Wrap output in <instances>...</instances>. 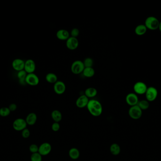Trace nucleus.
Returning a JSON list of instances; mask_svg holds the SVG:
<instances>
[{"mask_svg":"<svg viewBox=\"0 0 161 161\" xmlns=\"http://www.w3.org/2000/svg\"><path fill=\"white\" fill-rule=\"evenodd\" d=\"M87 108L90 113L93 116H99L103 112L102 106L101 103L95 99L89 100Z\"/></svg>","mask_w":161,"mask_h":161,"instance_id":"1","label":"nucleus"},{"mask_svg":"<svg viewBox=\"0 0 161 161\" xmlns=\"http://www.w3.org/2000/svg\"><path fill=\"white\" fill-rule=\"evenodd\" d=\"M159 24L160 22L156 17L153 16H150L146 19L144 25L147 29H149L151 30H155L159 28Z\"/></svg>","mask_w":161,"mask_h":161,"instance_id":"2","label":"nucleus"},{"mask_svg":"<svg viewBox=\"0 0 161 161\" xmlns=\"http://www.w3.org/2000/svg\"><path fill=\"white\" fill-rule=\"evenodd\" d=\"M129 115L133 120H138L142 115V111L138 105L131 106L128 111Z\"/></svg>","mask_w":161,"mask_h":161,"instance_id":"3","label":"nucleus"},{"mask_svg":"<svg viewBox=\"0 0 161 161\" xmlns=\"http://www.w3.org/2000/svg\"><path fill=\"white\" fill-rule=\"evenodd\" d=\"M85 67L83 61L80 60H76L72 63L71 66V70L72 73L75 75L83 73Z\"/></svg>","mask_w":161,"mask_h":161,"instance_id":"4","label":"nucleus"},{"mask_svg":"<svg viewBox=\"0 0 161 161\" xmlns=\"http://www.w3.org/2000/svg\"><path fill=\"white\" fill-rule=\"evenodd\" d=\"M145 95L146 100L149 102H151L154 101L156 99L158 96V91L156 87H150L147 89Z\"/></svg>","mask_w":161,"mask_h":161,"instance_id":"5","label":"nucleus"},{"mask_svg":"<svg viewBox=\"0 0 161 161\" xmlns=\"http://www.w3.org/2000/svg\"><path fill=\"white\" fill-rule=\"evenodd\" d=\"M27 123L25 119L22 118H17L13 122L12 126L13 128L17 131H22L24 129L26 128Z\"/></svg>","mask_w":161,"mask_h":161,"instance_id":"6","label":"nucleus"},{"mask_svg":"<svg viewBox=\"0 0 161 161\" xmlns=\"http://www.w3.org/2000/svg\"><path fill=\"white\" fill-rule=\"evenodd\" d=\"M147 88L148 87L147 85L141 81L136 82L133 86L134 92L137 95H142L145 94Z\"/></svg>","mask_w":161,"mask_h":161,"instance_id":"7","label":"nucleus"},{"mask_svg":"<svg viewBox=\"0 0 161 161\" xmlns=\"http://www.w3.org/2000/svg\"><path fill=\"white\" fill-rule=\"evenodd\" d=\"M26 84L32 86H35L39 83V78L34 73L27 74L26 78Z\"/></svg>","mask_w":161,"mask_h":161,"instance_id":"8","label":"nucleus"},{"mask_svg":"<svg viewBox=\"0 0 161 161\" xmlns=\"http://www.w3.org/2000/svg\"><path fill=\"white\" fill-rule=\"evenodd\" d=\"M125 100L128 105L131 107L137 105L139 101L137 95L133 93L128 94L126 96Z\"/></svg>","mask_w":161,"mask_h":161,"instance_id":"9","label":"nucleus"},{"mask_svg":"<svg viewBox=\"0 0 161 161\" xmlns=\"http://www.w3.org/2000/svg\"><path fill=\"white\" fill-rule=\"evenodd\" d=\"M52 147L50 143L47 142L43 143L39 147L38 153L42 156L49 155L51 152Z\"/></svg>","mask_w":161,"mask_h":161,"instance_id":"10","label":"nucleus"},{"mask_svg":"<svg viewBox=\"0 0 161 161\" xmlns=\"http://www.w3.org/2000/svg\"><path fill=\"white\" fill-rule=\"evenodd\" d=\"M54 91L57 95H62L66 90V86L63 82L58 80L54 84Z\"/></svg>","mask_w":161,"mask_h":161,"instance_id":"11","label":"nucleus"},{"mask_svg":"<svg viewBox=\"0 0 161 161\" xmlns=\"http://www.w3.org/2000/svg\"><path fill=\"white\" fill-rule=\"evenodd\" d=\"M66 46L69 50H74L77 49L79 46V41L77 38L70 36L66 41Z\"/></svg>","mask_w":161,"mask_h":161,"instance_id":"12","label":"nucleus"},{"mask_svg":"<svg viewBox=\"0 0 161 161\" xmlns=\"http://www.w3.org/2000/svg\"><path fill=\"white\" fill-rule=\"evenodd\" d=\"M36 69V64L34 60L32 59H29L26 60L25 63L24 70L26 71L27 74L33 73L35 72Z\"/></svg>","mask_w":161,"mask_h":161,"instance_id":"13","label":"nucleus"},{"mask_svg":"<svg viewBox=\"0 0 161 161\" xmlns=\"http://www.w3.org/2000/svg\"><path fill=\"white\" fill-rule=\"evenodd\" d=\"M89 99L84 95H81L76 100L75 105L79 108H84L87 107V105L89 101Z\"/></svg>","mask_w":161,"mask_h":161,"instance_id":"14","label":"nucleus"},{"mask_svg":"<svg viewBox=\"0 0 161 161\" xmlns=\"http://www.w3.org/2000/svg\"><path fill=\"white\" fill-rule=\"evenodd\" d=\"M25 63L23 60L20 59H16L12 62V66L13 69L18 72L20 71L24 70Z\"/></svg>","mask_w":161,"mask_h":161,"instance_id":"15","label":"nucleus"},{"mask_svg":"<svg viewBox=\"0 0 161 161\" xmlns=\"http://www.w3.org/2000/svg\"><path fill=\"white\" fill-rule=\"evenodd\" d=\"M70 36V34L69 32L64 29L59 30L56 33V37L60 40L66 41Z\"/></svg>","mask_w":161,"mask_h":161,"instance_id":"16","label":"nucleus"},{"mask_svg":"<svg viewBox=\"0 0 161 161\" xmlns=\"http://www.w3.org/2000/svg\"><path fill=\"white\" fill-rule=\"evenodd\" d=\"M37 120V116L36 114L34 112H31L29 113L26 116L25 119L27 125L33 126L36 122Z\"/></svg>","mask_w":161,"mask_h":161,"instance_id":"17","label":"nucleus"},{"mask_svg":"<svg viewBox=\"0 0 161 161\" xmlns=\"http://www.w3.org/2000/svg\"><path fill=\"white\" fill-rule=\"evenodd\" d=\"M98 91L97 89L94 87H90L87 88L84 92V95L88 98H93L97 96Z\"/></svg>","mask_w":161,"mask_h":161,"instance_id":"18","label":"nucleus"},{"mask_svg":"<svg viewBox=\"0 0 161 161\" xmlns=\"http://www.w3.org/2000/svg\"><path fill=\"white\" fill-rule=\"evenodd\" d=\"M51 118L55 122H60L62 119V114L59 111L55 110L51 112Z\"/></svg>","mask_w":161,"mask_h":161,"instance_id":"19","label":"nucleus"},{"mask_svg":"<svg viewBox=\"0 0 161 161\" xmlns=\"http://www.w3.org/2000/svg\"><path fill=\"white\" fill-rule=\"evenodd\" d=\"M147 29L145 25L141 24L138 25L135 29V34L139 36H141L147 32Z\"/></svg>","mask_w":161,"mask_h":161,"instance_id":"20","label":"nucleus"},{"mask_svg":"<svg viewBox=\"0 0 161 161\" xmlns=\"http://www.w3.org/2000/svg\"><path fill=\"white\" fill-rule=\"evenodd\" d=\"M45 80L48 83L54 84L58 81V77L55 73L50 72L46 75Z\"/></svg>","mask_w":161,"mask_h":161,"instance_id":"21","label":"nucleus"},{"mask_svg":"<svg viewBox=\"0 0 161 161\" xmlns=\"http://www.w3.org/2000/svg\"><path fill=\"white\" fill-rule=\"evenodd\" d=\"M69 156L73 160H76L80 157V153L79 150L77 148L73 147L69 151Z\"/></svg>","mask_w":161,"mask_h":161,"instance_id":"22","label":"nucleus"},{"mask_svg":"<svg viewBox=\"0 0 161 161\" xmlns=\"http://www.w3.org/2000/svg\"><path fill=\"white\" fill-rule=\"evenodd\" d=\"M82 73L85 77L90 78L94 76L95 71L93 67L85 68Z\"/></svg>","mask_w":161,"mask_h":161,"instance_id":"23","label":"nucleus"},{"mask_svg":"<svg viewBox=\"0 0 161 161\" xmlns=\"http://www.w3.org/2000/svg\"><path fill=\"white\" fill-rule=\"evenodd\" d=\"M110 151L112 155L117 156L121 152V147L118 144L114 143L110 146Z\"/></svg>","mask_w":161,"mask_h":161,"instance_id":"24","label":"nucleus"},{"mask_svg":"<svg viewBox=\"0 0 161 161\" xmlns=\"http://www.w3.org/2000/svg\"><path fill=\"white\" fill-rule=\"evenodd\" d=\"M137 105L139 108L141 109L142 111L148 109L150 106L149 102L147 100H142L139 101Z\"/></svg>","mask_w":161,"mask_h":161,"instance_id":"25","label":"nucleus"},{"mask_svg":"<svg viewBox=\"0 0 161 161\" xmlns=\"http://www.w3.org/2000/svg\"><path fill=\"white\" fill-rule=\"evenodd\" d=\"M11 111L8 107H3L0 108V116L3 117L8 116L11 113Z\"/></svg>","mask_w":161,"mask_h":161,"instance_id":"26","label":"nucleus"},{"mask_svg":"<svg viewBox=\"0 0 161 161\" xmlns=\"http://www.w3.org/2000/svg\"><path fill=\"white\" fill-rule=\"evenodd\" d=\"M85 68L93 67V60L90 57H87L83 61Z\"/></svg>","mask_w":161,"mask_h":161,"instance_id":"27","label":"nucleus"},{"mask_svg":"<svg viewBox=\"0 0 161 161\" xmlns=\"http://www.w3.org/2000/svg\"><path fill=\"white\" fill-rule=\"evenodd\" d=\"M30 159L31 161H42V156L38 152L32 153Z\"/></svg>","mask_w":161,"mask_h":161,"instance_id":"28","label":"nucleus"},{"mask_svg":"<svg viewBox=\"0 0 161 161\" xmlns=\"http://www.w3.org/2000/svg\"><path fill=\"white\" fill-rule=\"evenodd\" d=\"M27 73H26L25 70L20 71L17 74V77L19 78V80H26Z\"/></svg>","mask_w":161,"mask_h":161,"instance_id":"29","label":"nucleus"},{"mask_svg":"<svg viewBox=\"0 0 161 161\" xmlns=\"http://www.w3.org/2000/svg\"><path fill=\"white\" fill-rule=\"evenodd\" d=\"M80 34V31L78 28H74L71 30L70 32V36L77 38Z\"/></svg>","mask_w":161,"mask_h":161,"instance_id":"30","label":"nucleus"},{"mask_svg":"<svg viewBox=\"0 0 161 161\" xmlns=\"http://www.w3.org/2000/svg\"><path fill=\"white\" fill-rule=\"evenodd\" d=\"M30 152L32 153H36L38 152L39 147L36 144H33L31 145L29 147Z\"/></svg>","mask_w":161,"mask_h":161,"instance_id":"31","label":"nucleus"},{"mask_svg":"<svg viewBox=\"0 0 161 161\" xmlns=\"http://www.w3.org/2000/svg\"><path fill=\"white\" fill-rule=\"evenodd\" d=\"M21 135L24 138H27L30 136V132L29 128H26L21 131Z\"/></svg>","mask_w":161,"mask_h":161,"instance_id":"32","label":"nucleus"},{"mask_svg":"<svg viewBox=\"0 0 161 161\" xmlns=\"http://www.w3.org/2000/svg\"><path fill=\"white\" fill-rule=\"evenodd\" d=\"M60 124L58 122H54L51 126L52 131L54 132H57L60 129Z\"/></svg>","mask_w":161,"mask_h":161,"instance_id":"33","label":"nucleus"},{"mask_svg":"<svg viewBox=\"0 0 161 161\" xmlns=\"http://www.w3.org/2000/svg\"><path fill=\"white\" fill-rule=\"evenodd\" d=\"M8 108L10 109L11 112H14L17 109V106L15 103H11V105L9 106Z\"/></svg>","mask_w":161,"mask_h":161,"instance_id":"34","label":"nucleus"},{"mask_svg":"<svg viewBox=\"0 0 161 161\" xmlns=\"http://www.w3.org/2000/svg\"><path fill=\"white\" fill-rule=\"evenodd\" d=\"M158 29H159V30H160V31L161 32V22H160V24H159V28H158Z\"/></svg>","mask_w":161,"mask_h":161,"instance_id":"35","label":"nucleus"}]
</instances>
